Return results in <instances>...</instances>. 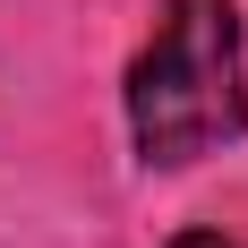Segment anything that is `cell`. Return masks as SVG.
<instances>
[{"instance_id": "6da1fadb", "label": "cell", "mask_w": 248, "mask_h": 248, "mask_svg": "<svg viewBox=\"0 0 248 248\" xmlns=\"http://www.w3.org/2000/svg\"><path fill=\"white\" fill-rule=\"evenodd\" d=\"M128 137L146 171H188L248 137V26L240 0H163L128 60Z\"/></svg>"}, {"instance_id": "7a4b0ae2", "label": "cell", "mask_w": 248, "mask_h": 248, "mask_svg": "<svg viewBox=\"0 0 248 248\" xmlns=\"http://www.w3.org/2000/svg\"><path fill=\"white\" fill-rule=\"evenodd\" d=\"M171 248H240V240H223V231H180Z\"/></svg>"}]
</instances>
